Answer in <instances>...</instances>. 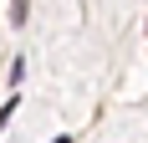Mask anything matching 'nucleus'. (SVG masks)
Here are the masks:
<instances>
[{
	"mask_svg": "<svg viewBox=\"0 0 148 143\" xmlns=\"http://www.w3.org/2000/svg\"><path fill=\"white\" fill-rule=\"evenodd\" d=\"M56 143H72V138H56Z\"/></svg>",
	"mask_w": 148,
	"mask_h": 143,
	"instance_id": "1",
	"label": "nucleus"
}]
</instances>
